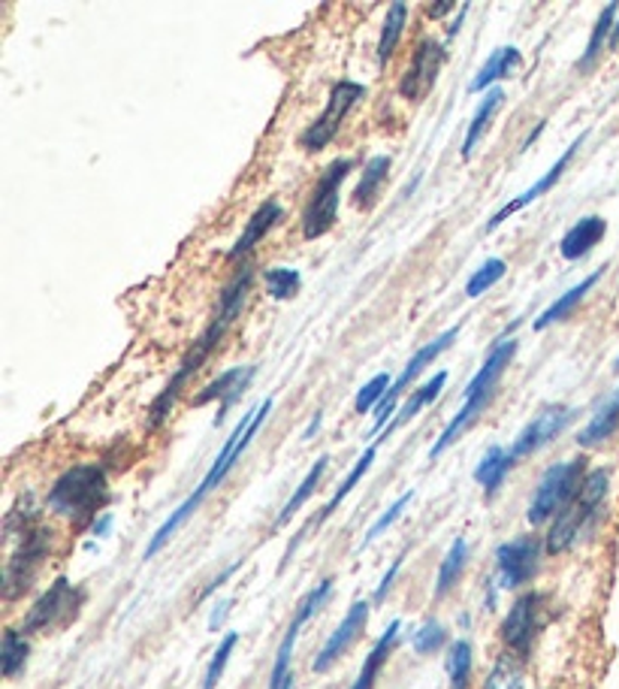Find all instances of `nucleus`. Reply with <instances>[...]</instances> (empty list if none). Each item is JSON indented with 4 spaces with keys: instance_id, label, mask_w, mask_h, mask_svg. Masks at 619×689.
I'll use <instances>...</instances> for the list:
<instances>
[{
    "instance_id": "15",
    "label": "nucleus",
    "mask_w": 619,
    "mask_h": 689,
    "mask_svg": "<svg viewBox=\"0 0 619 689\" xmlns=\"http://www.w3.org/2000/svg\"><path fill=\"white\" fill-rule=\"evenodd\" d=\"M369 602L366 599H360V602H354L348 608V614L342 617V623H338L336 629H333V636L326 638L323 641V648L318 650V656H314V663H311V668H314V675H323V672H330L333 665L348 653V648L357 641V638L363 636V629H366V623H369Z\"/></svg>"
},
{
    "instance_id": "47",
    "label": "nucleus",
    "mask_w": 619,
    "mask_h": 689,
    "mask_svg": "<svg viewBox=\"0 0 619 689\" xmlns=\"http://www.w3.org/2000/svg\"><path fill=\"white\" fill-rule=\"evenodd\" d=\"M454 10H457V3H432V7H426L430 19H442V15L454 13Z\"/></svg>"
},
{
    "instance_id": "26",
    "label": "nucleus",
    "mask_w": 619,
    "mask_h": 689,
    "mask_svg": "<svg viewBox=\"0 0 619 689\" xmlns=\"http://www.w3.org/2000/svg\"><path fill=\"white\" fill-rule=\"evenodd\" d=\"M445 384H447V372H438L435 379H430V381H426V384H420L418 391H414V393H411V396H408V399H405V406L399 408L396 415H393V420H391V423H387V430L381 433V439H387V435L396 433L399 427H405L408 420L418 418V415H420V411H423V408H426V406H430V403H435V399H438V393L445 391Z\"/></svg>"
},
{
    "instance_id": "11",
    "label": "nucleus",
    "mask_w": 619,
    "mask_h": 689,
    "mask_svg": "<svg viewBox=\"0 0 619 689\" xmlns=\"http://www.w3.org/2000/svg\"><path fill=\"white\" fill-rule=\"evenodd\" d=\"M541 629H544V595L523 593L513 599L511 611L502 623V641L517 660H529Z\"/></svg>"
},
{
    "instance_id": "10",
    "label": "nucleus",
    "mask_w": 619,
    "mask_h": 689,
    "mask_svg": "<svg viewBox=\"0 0 619 689\" xmlns=\"http://www.w3.org/2000/svg\"><path fill=\"white\" fill-rule=\"evenodd\" d=\"M82 602H85L82 587H76V583L70 581V578H64V575L54 578L52 587H49L25 614L22 632H25V636H37V632H49L58 623L73 620V617L79 614Z\"/></svg>"
},
{
    "instance_id": "39",
    "label": "nucleus",
    "mask_w": 619,
    "mask_h": 689,
    "mask_svg": "<svg viewBox=\"0 0 619 689\" xmlns=\"http://www.w3.org/2000/svg\"><path fill=\"white\" fill-rule=\"evenodd\" d=\"M239 644V632H227V636L221 638V644L218 650L212 653V663L206 668V677H202V689H215L218 680L224 677V668H227L230 656H233V650Z\"/></svg>"
},
{
    "instance_id": "34",
    "label": "nucleus",
    "mask_w": 619,
    "mask_h": 689,
    "mask_svg": "<svg viewBox=\"0 0 619 689\" xmlns=\"http://www.w3.org/2000/svg\"><path fill=\"white\" fill-rule=\"evenodd\" d=\"M471 665H474V650H471V641L459 638L447 648L445 672L447 680H450V689H469L471 684Z\"/></svg>"
},
{
    "instance_id": "32",
    "label": "nucleus",
    "mask_w": 619,
    "mask_h": 689,
    "mask_svg": "<svg viewBox=\"0 0 619 689\" xmlns=\"http://www.w3.org/2000/svg\"><path fill=\"white\" fill-rule=\"evenodd\" d=\"M326 466H330V457H321L318 463H314V466H311L309 475L302 478V484H299L297 490H294V496L284 502V508L278 512V517H275V529L287 527V520H290V517H294V514H297L299 508H302V505H306V502L311 500V493H314V490L321 487Z\"/></svg>"
},
{
    "instance_id": "35",
    "label": "nucleus",
    "mask_w": 619,
    "mask_h": 689,
    "mask_svg": "<svg viewBox=\"0 0 619 689\" xmlns=\"http://www.w3.org/2000/svg\"><path fill=\"white\" fill-rule=\"evenodd\" d=\"M27 656H30V644H27L25 632L7 629L3 632V644H0V668L3 677H18L25 672Z\"/></svg>"
},
{
    "instance_id": "23",
    "label": "nucleus",
    "mask_w": 619,
    "mask_h": 689,
    "mask_svg": "<svg viewBox=\"0 0 619 689\" xmlns=\"http://www.w3.org/2000/svg\"><path fill=\"white\" fill-rule=\"evenodd\" d=\"M605 233H607V221L602 216L580 218L578 224L562 236V243H559V255L566 257V260H580V257L590 255L595 245L605 239Z\"/></svg>"
},
{
    "instance_id": "28",
    "label": "nucleus",
    "mask_w": 619,
    "mask_h": 689,
    "mask_svg": "<svg viewBox=\"0 0 619 689\" xmlns=\"http://www.w3.org/2000/svg\"><path fill=\"white\" fill-rule=\"evenodd\" d=\"M391 155H375L372 161L363 167V176H360V185L354 190V206H363V209H372L381 197V190L387 185V176H391Z\"/></svg>"
},
{
    "instance_id": "5",
    "label": "nucleus",
    "mask_w": 619,
    "mask_h": 689,
    "mask_svg": "<svg viewBox=\"0 0 619 689\" xmlns=\"http://www.w3.org/2000/svg\"><path fill=\"white\" fill-rule=\"evenodd\" d=\"M109 502V478L103 466L97 463H82L61 475L46 496V505L52 508L58 517L73 520V524H85L97 517V512Z\"/></svg>"
},
{
    "instance_id": "6",
    "label": "nucleus",
    "mask_w": 619,
    "mask_h": 689,
    "mask_svg": "<svg viewBox=\"0 0 619 689\" xmlns=\"http://www.w3.org/2000/svg\"><path fill=\"white\" fill-rule=\"evenodd\" d=\"M586 457L562 459V463H553L547 472L541 475L538 487L532 493V502H529V512H525V520L532 527H541L547 524L550 517L566 508L568 502L578 496V490L586 481Z\"/></svg>"
},
{
    "instance_id": "27",
    "label": "nucleus",
    "mask_w": 619,
    "mask_h": 689,
    "mask_svg": "<svg viewBox=\"0 0 619 689\" xmlns=\"http://www.w3.org/2000/svg\"><path fill=\"white\" fill-rule=\"evenodd\" d=\"M502 103H505V91H502V88L486 91L484 100H481V107H478V112H474V119H471L469 131H466V139H462V149H459L462 161H469L471 155H474V149L481 146L486 127L493 124V115H496L498 109H502Z\"/></svg>"
},
{
    "instance_id": "30",
    "label": "nucleus",
    "mask_w": 619,
    "mask_h": 689,
    "mask_svg": "<svg viewBox=\"0 0 619 689\" xmlns=\"http://www.w3.org/2000/svg\"><path fill=\"white\" fill-rule=\"evenodd\" d=\"M466 563H469V541L454 539L450 551L442 559V566H438V575H435V599H445L457 587L462 571H466Z\"/></svg>"
},
{
    "instance_id": "49",
    "label": "nucleus",
    "mask_w": 619,
    "mask_h": 689,
    "mask_svg": "<svg viewBox=\"0 0 619 689\" xmlns=\"http://www.w3.org/2000/svg\"><path fill=\"white\" fill-rule=\"evenodd\" d=\"M544 127H547V122H541V124H538V127H535V131H532V134L525 136L523 149H520V151H525V149H529V146H532V143H535V139H538V136H541V134H544Z\"/></svg>"
},
{
    "instance_id": "16",
    "label": "nucleus",
    "mask_w": 619,
    "mask_h": 689,
    "mask_svg": "<svg viewBox=\"0 0 619 689\" xmlns=\"http://www.w3.org/2000/svg\"><path fill=\"white\" fill-rule=\"evenodd\" d=\"M571 420H574V408L559 406V403H556V406L541 408L538 418L529 420V423L523 427V433L517 435V439H513V445L508 447V451H511V457L523 459V457H529V454L541 451L544 445H550L553 439L562 433Z\"/></svg>"
},
{
    "instance_id": "42",
    "label": "nucleus",
    "mask_w": 619,
    "mask_h": 689,
    "mask_svg": "<svg viewBox=\"0 0 619 689\" xmlns=\"http://www.w3.org/2000/svg\"><path fill=\"white\" fill-rule=\"evenodd\" d=\"M393 387V379L387 376V372H377L375 379L372 381H366L363 387H360V393H357V399H354V408L363 415V411H369L372 406H381V399L387 396V391Z\"/></svg>"
},
{
    "instance_id": "51",
    "label": "nucleus",
    "mask_w": 619,
    "mask_h": 689,
    "mask_svg": "<svg viewBox=\"0 0 619 689\" xmlns=\"http://www.w3.org/2000/svg\"><path fill=\"white\" fill-rule=\"evenodd\" d=\"M614 372H619V357H617V360H614Z\"/></svg>"
},
{
    "instance_id": "19",
    "label": "nucleus",
    "mask_w": 619,
    "mask_h": 689,
    "mask_svg": "<svg viewBox=\"0 0 619 689\" xmlns=\"http://www.w3.org/2000/svg\"><path fill=\"white\" fill-rule=\"evenodd\" d=\"M372 463H375V447H366L363 457H360V459H357V463H354V469H350V472L345 475V481H342V487H338L336 493H333V500L326 502V505H323V508H321V514H318V517L311 520L309 527H306V529H302V532H299L297 539L290 541V547H287V554H284V559H282V568L287 566V559L294 556V551H297V544H299V541H302V536H306V532H311V529H321L323 524H326V520L333 517V512H336L338 505H342V502L348 500V493H350V490H354V487L360 484V478H363V475L369 472V469H372Z\"/></svg>"
},
{
    "instance_id": "2",
    "label": "nucleus",
    "mask_w": 619,
    "mask_h": 689,
    "mask_svg": "<svg viewBox=\"0 0 619 689\" xmlns=\"http://www.w3.org/2000/svg\"><path fill=\"white\" fill-rule=\"evenodd\" d=\"M272 406H275L272 399H263V403H257V408H251V411H248V415L239 420V427L233 430V435H230L227 442H224V447L218 451L215 463L209 466V472L202 475V481L197 484V490H194L188 500L182 502V505H178V508H175V512L170 514L166 520H163L161 529L151 536L149 547H146V554H143L146 559L161 554L163 547L170 544V539H173L175 532L182 529V524H185L190 514L197 512L202 502H206V496H212L218 487L224 484V478L230 475V469L239 463V457H243L245 451H248V445L255 442V435L260 433V427H263V423H267V418L272 415Z\"/></svg>"
},
{
    "instance_id": "12",
    "label": "nucleus",
    "mask_w": 619,
    "mask_h": 689,
    "mask_svg": "<svg viewBox=\"0 0 619 689\" xmlns=\"http://www.w3.org/2000/svg\"><path fill=\"white\" fill-rule=\"evenodd\" d=\"M445 61L447 42L435 40V37H423V40L418 42V52L411 58V67L405 70V76L399 79V97L408 100V103L426 100L432 88H435L438 76H442Z\"/></svg>"
},
{
    "instance_id": "38",
    "label": "nucleus",
    "mask_w": 619,
    "mask_h": 689,
    "mask_svg": "<svg viewBox=\"0 0 619 689\" xmlns=\"http://www.w3.org/2000/svg\"><path fill=\"white\" fill-rule=\"evenodd\" d=\"M505 272H508V263H505L502 257H490V260H484V263L478 267V272L469 279V284H466V294H469L471 299H478L481 294H486L493 284L502 282V279H505Z\"/></svg>"
},
{
    "instance_id": "17",
    "label": "nucleus",
    "mask_w": 619,
    "mask_h": 689,
    "mask_svg": "<svg viewBox=\"0 0 619 689\" xmlns=\"http://www.w3.org/2000/svg\"><path fill=\"white\" fill-rule=\"evenodd\" d=\"M583 139H586V134H580L578 139H571V146H568V149L562 151L559 158H556V163H553L550 170H547V173H544V176H541L538 182H532V185H529V188H525L523 194H520V197H513L511 204H505L502 209H498L496 216L490 218V224H486V230H496L498 224H502V221H508V218L517 216L520 209H525L529 204H535V200H541V197H544V194H547V190H550L553 185L559 182V179L566 176L568 163L574 161V155H578V149L583 146Z\"/></svg>"
},
{
    "instance_id": "48",
    "label": "nucleus",
    "mask_w": 619,
    "mask_h": 689,
    "mask_svg": "<svg viewBox=\"0 0 619 689\" xmlns=\"http://www.w3.org/2000/svg\"><path fill=\"white\" fill-rule=\"evenodd\" d=\"M321 423H323V411H318V415H314V418H311L309 430H306V433H302V439H311V435H314V433H318V430H321Z\"/></svg>"
},
{
    "instance_id": "33",
    "label": "nucleus",
    "mask_w": 619,
    "mask_h": 689,
    "mask_svg": "<svg viewBox=\"0 0 619 689\" xmlns=\"http://www.w3.org/2000/svg\"><path fill=\"white\" fill-rule=\"evenodd\" d=\"M617 3H607L602 15H598V22H595L593 34H590V42H586V52L580 54L578 61V70H593V64L598 61V54L605 49V42H610L614 37V27H617Z\"/></svg>"
},
{
    "instance_id": "45",
    "label": "nucleus",
    "mask_w": 619,
    "mask_h": 689,
    "mask_svg": "<svg viewBox=\"0 0 619 689\" xmlns=\"http://www.w3.org/2000/svg\"><path fill=\"white\" fill-rule=\"evenodd\" d=\"M236 568H239V563H233V566H227V568H224V571H221V575H218L215 581H212V583H209V587H206V590H202V593H200V599H209V595L215 593L218 587H221V583L227 581V578H230V575H233V571H236Z\"/></svg>"
},
{
    "instance_id": "31",
    "label": "nucleus",
    "mask_w": 619,
    "mask_h": 689,
    "mask_svg": "<svg viewBox=\"0 0 619 689\" xmlns=\"http://www.w3.org/2000/svg\"><path fill=\"white\" fill-rule=\"evenodd\" d=\"M405 22H408V3H393L387 10V19H384V27H381V37H377V49H375V61L377 67H384L387 61L396 52V46L403 40L405 34Z\"/></svg>"
},
{
    "instance_id": "14",
    "label": "nucleus",
    "mask_w": 619,
    "mask_h": 689,
    "mask_svg": "<svg viewBox=\"0 0 619 689\" xmlns=\"http://www.w3.org/2000/svg\"><path fill=\"white\" fill-rule=\"evenodd\" d=\"M541 568V541L535 536H517V539L498 544L496 575L502 590H517L529 583Z\"/></svg>"
},
{
    "instance_id": "43",
    "label": "nucleus",
    "mask_w": 619,
    "mask_h": 689,
    "mask_svg": "<svg viewBox=\"0 0 619 689\" xmlns=\"http://www.w3.org/2000/svg\"><path fill=\"white\" fill-rule=\"evenodd\" d=\"M403 563H405V551L399 556H396V559H393V566L387 568V575H384V578H381V583H377V590H375V602H377V605H381V602L387 599V593H391V587H393V581H396V575H399V568H403Z\"/></svg>"
},
{
    "instance_id": "41",
    "label": "nucleus",
    "mask_w": 619,
    "mask_h": 689,
    "mask_svg": "<svg viewBox=\"0 0 619 689\" xmlns=\"http://www.w3.org/2000/svg\"><path fill=\"white\" fill-rule=\"evenodd\" d=\"M411 502H414V490H405L403 496H399V500L393 502L391 508H387V512L381 514V517H377L375 524L369 527V532H366V536H363V547H369L372 541L381 539V536H384V532H387V529H391L393 524H396V520L403 517V512H405V508H408V505H411Z\"/></svg>"
},
{
    "instance_id": "1",
    "label": "nucleus",
    "mask_w": 619,
    "mask_h": 689,
    "mask_svg": "<svg viewBox=\"0 0 619 689\" xmlns=\"http://www.w3.org/2000/svg\"><path fill=\"white\" fill-rule=\"evenodd\" d=\"M251 284H255V270L245 263V267H239L236 275L230 279L227 287L221 291V299H218V311H215V318H212V324L202 330L200 339L194 342V348L185 354V360H182V366H178V372H175L173 379H170V384L163 387L161 396L151 403V427H161L163 420L170 418L175 399L182 396V391H185V384H188L190 376H194V372L209 360V354L215 352L218 342L227 336L230 327L236 324V318H239L245 309V299H248Z\"/></svg>"
},
{
    "instance_id": "36",
    "label": "nucleus",
    "mask_w": 619,
    "mask_h": 689,
    "mask_svg": "<svg viewBox=\"0 0 619 689\" xmlns=\"http://www.w3.org/2000/svg\"><path fill=\"white\" fill-rule=\"evenodd\" d=\"M484 689H523V660H517L513 653H502L493 672L486 675Z\"/></svg>"
},
{
    "instance_id": "8",
    "label": "nucleus",
    "mask_w": 619,
    "mask_h": 689,
    "mask_svg": "<svg viewBox=\"0 0 619 689\" xmlns=\"http://www.w3.org/2000/svg\"><path fill=\"white\" fill-rule=\"evenodd\" d=\"M350 170H354V161L338 158L321 173L314 194L306 204V212H302V236L306 239H321L326 230H333L338 218V190L345 185V179L350 176Z\"/></svg>"
},
{
    "instance_id": "29",
    "label": "nucleus",
    "mask_w": 619,
    "mask_h": 689,
    "mask_svg": "<svg viewBox=\"0 0 619 689\" xmlns=\"http://www.w3.org/2000/svg\"><path fill=\"white\" fill-rule=\"evenodd\" d=\"M513 463H517V459L511 457V451H508V447L493 445L490 451H486L484 457H481V463L474 466V481H478V484L484 487L486 493L493 496L498 487L505 484V478H508V472L513 469Z\"/></svg>"
},
{
    "instance_id": "25",
    "label": "nucleus",
    "mask_w": 619,
    "mask_h": 689,
    "mask_svg": "<svg viewBox=\"0 0 619 689\" xmlns=\"http://www.w3.org/2000/svg\"><path fill=\"white\" fill-rule=\"evenodd\" d=\"M619 430V387L610 396H607L602 406L595 408V415L590 418V423L578 433L580 447H595L607 442L610 435Z\"/></svg>"
},
{
    "instance_id": "44",
    "label": "nucleus",
    "mask_w": 619,
    "mask_h": 689,
    "mask_svg": "<svg viewBox=\"0 0 619 689\" xmlns=\"http://www.w3.org/2000/svg\"><path fill=\"white\" fill-rule=\"evenodd\" d=\"M230 608H233V599H221V605H215L212 617H209V629H212V632H215L218 626H224Z\"/></svg>"
},
{
    "instance_id": "24",
    "label": "nucleus",
    "mask_w": 619,
    "mask_h": 689,
    "mask_svg": "<svg viewBox=\"0 0 619 689\" xmlns=\"http://www.w3.org/2000/svg\"><path fill=\"white\" fill-rule=\"evenodd\" d=\"M399 629H403V623L393 620L391 626H387V629L381 632V638L375 641V648L369 650V656H366L363 668H360V675H357V680L350 684V689H375L381 668L387 665V660H391V653L396 650V644H399Z\"/></svg>"
},
{
    "instance_id": "46",
    "label": "nucleus",
    "mask_w": 619,
    "mask_h": 689,
    "mask_svg": "<svg viewBox=\"0 0 619 689\" xmlns=\"http://www.w3.org/2000/svg\"><path fill=\"white\" fill-rule=\"evenodd\" d=\"M109 529H112V514H100L95 524H91V532H95L97 539L109 536Z\"/></svg>"
},
{
    "instance_id": "21",
    "label": "nucleus",
    "mask_w": 619,
    "mask_h": 689,
    "mask_svg": "<svg viewBox=\"0 0 619 689\" xmlns=\"http://www.w3.org/2000/svg\"><path fill=\"white\" fill-rule=\"evenodd\" d=\"M523 67V54L517 46H502L484 61V67L478 70V76L469 82V95H484L493 91V85L502 79H508L513 70Z\"/></svg>"
},
{
    "instance_id": "9",
    "label": "nucleus",
    "mask_w": 619,
    "mask_h": 689,
    "mask_svg": "<svg viewBox=\"0 0 619 689\" xmlns=\"http://www.w3.org/2000/svg\"><path fill=\"white\" fill-rule=\"evenodd\" d=\"M363 97H366V85H360V82H350V79L336 82V85L330 88V97H326V107H323L321 115L309 124V131H306V134L299 136V146H302L306 151L326 149V146L336 139L338 127L345 124L350 109L357 107Z\"/></svg>"
},
{
    "instance_id": "37",
    "label": "nucleus",
    "mask_w": 619,
    "mask_h": 689,
    "mask_svg": "<svg viewBox=\"0 0 619 689\" xmlns=\"http://www.w3.org/2000/svg\"><path fill=\"white\" fill-rule=\"evenodd\" d=\"M263 282H267V291H270L272 299H294L302 287V275L290 267H272V270L263 272Z\"/></svg>"
},
{
    "instance_id": "22",
    "label": "nucleus",
    "mask_w": 619,
    "mask_h": 689,
    "mask_svg": "<svg viewBox=\"0 0 619 689\" xmlns=\"http://www.w3.org/2000/svg\"><path fill=\"white\" fill-rule=\"evenodd\" d=\"M605 270H607V267H598V270L590 272V275H586V279H583V282L574 284V287H571V291H566V294H562V297L556 299V303H550V309H544V311H541V315H538V321H535V324H532V330H535V333H544V330H547V327L559 324V321H566L568 315H571V311L578 309L580 303H583V299H586V294H590V291H593L595 284L602 282V275H605Z\"/></svg>"
},
{
    "instance_id": "40",
    "label": "nucleus",
    "mask_w": 619,
    "mask_h": 689,
    "mask_svg": "<svg viewBox=\"0 0 619 689\" xmlns=\"http://www.w3.org/2000/svg\"><path fill=\"white\" fill-rule=\"evenodd\" d=\"M445 644H447V629H445V623H438V620H426L423 626H420L418 632H414V638H411V648H414V653H420V656H430V653L442 650Z\"/></svg>"
},
{
    "instance_id": "50",
    "label": "nucleus",
    "mask_w": 619,
    "mask_h": 689,
    "mask_svg": "<svg viewBox=\"0 0 619 689\" xmlns=\"http://www.w3.org/2000/svg\"><path fill=\"white\" fill-rule=\"evenodd\" d=\"M610 46H619V19H617V27H614V37H610Z\"/></svg>"
},
{
    "instance_id": "7",
    "label": "nucleus",
    "mask_w": 619,
    "mask_h": 689,
    "mask_svg": "<svg viewBox=\"0 0 619 689\" xmlns=\"http://www.w3.org/2000/svg\"><path fill=\"white\" fill-rule=\"evenodd\" d=\"M49 547H52V532L46 527H40L37 520L25 517L22 524V539L13 547L10 554V563H7V575H3V593L7 599H15L22 595L34 583L37 571L46 563L49 556Z\"/></svg>"
},
{
    "instance_id": "13",
    "label": "nucleus",
    "mask_w": 619,
    "mask_h": 689,
    "mask_svg": "<svg viewBox=\"0 0 619 689\" xmlns=\"http://www.w3.org/2000/svg\"><path fill=\"white\" fill-rule=\"evenodd\" d=\"M457 336H459V327H450V330H445V333H442L438 339H432L430 345H423V348H420V352L414 354V357H411L408 364H405V369L399 372V379H393V387L387 391V396L381 399V406L375 408V427H372V435L384 433V427L391 423L387 418H391L393 411H396V403H399V396H403V393L408 391V387H411V381L418 379L420 372H423V369H426V366H430L432 360L438 357V354H445L447 348H450V345L457 342Z\"/></svg>"
},
{
    "instance_id": "4",
    "label": "nucleus",
    "mask_w": 619,
    "mask_h": 689,
    "mask_svg": "<svg viewBox=\"0 0 619 689\" xmlns=\"http://www.w3.org/2000/svg\"><path fill=\"white\" fill-rule=\"evenodd\" d=\"M607 493H610V469H593L578 490V496L553 517V527L547 532V554H566L602 524Z\"/></svg>"
},
{
    "instance_id": "20",
    "label": "nucleus",
    "mask_w": 619,
    "mask_h": 689,
    "mask_svg": "<svg viewBox=\"0 0 619 689\" xmlns=\"http://www.w3.org/2000/svg\"><path fill=\"white\" fill-rule=\"evenodd\" d=\"M284 218V209L282 204H275V200H267V204H260L251 212V218H248V224H245L243 230V236L233 243V248H230V260H239V257H245L248 251H255V245L270 233L278 221Z\"/></svg>"
},
{
    "instance_id": "3",
    "label": "nucleus",
    "mask_w": 619,
    "mask_h": 689,
    "mask_svg": "<svg viewBox=\"0 0 619 689\" xmlns=\"http://www.w3.org/2000/svg\"><path fill=\"white\" fill-rule=\"evenodd\" d=\"M517 354V339H502L498 345H493V352L486 354L481 369L474 372V379L466 384L462 391V406L454 418L447 420V427L442 430V435L435 439V445L430 447V459H438L445 454L447 447L457 442L459 435L469 430L474 420L481 418L486 411V406L493 403V396L498 391V381H502V372L508 369V364Z\"/></svg>"
},
{
    "instance_id": "18",
    "label": "nucleus",
    "mask_w": 619,
    "mask_h": 689,
    "mask_svg": "<svg viewBox=\"0 0 619 689\" xmlns=\"http://www.w3.org/2000/svg\"><path fill=\"white\" fill-rule=\"evenodd\" d=\"M255 372H257V366H251V364L233 366V369H227V372H221L215 381H209V384L194 396V406H209L212 399H218V403H221V411H218L215 423H224L230 408L236 406V399L251 387Z\"/></svg>"
}]
</instances>
